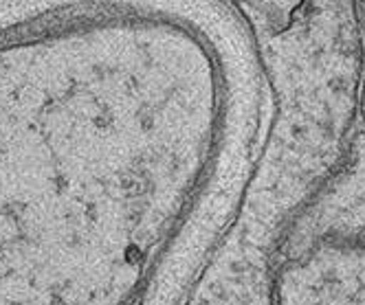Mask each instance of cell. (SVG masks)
<instances>
[{
	"label": "cell",
	"instance_id": "cell-1",
	"mask_svg": "<svg viewBox=\"0 0 365 305\" xmlns=\"http://www.w3.org/2000/svg\"><path fill=\"white\" fill-rule=\"evenodd\" d=\"M253 24L255 33H275L286 29L304 9L306 0H233Z\"/></svg>",
	"mask_w": 365,
	"mask_h": 305
},
{
	"label": "cell",
	"instance_id": "cell-2",
	"mask_svg": "<svg viewBox=\"0 0 365 305\" xmlns=\"http://www.w3.org/2000/svg\"><path fill=\"white\" fill-rule=\"evenodd\" d=\"M359 24H361V46H363V58H361V84H359V99L361 108L365 114V0H359Z\"/></svg>",
	"mask_w": 365,
	"mask_h": 305
}]
</instances>
